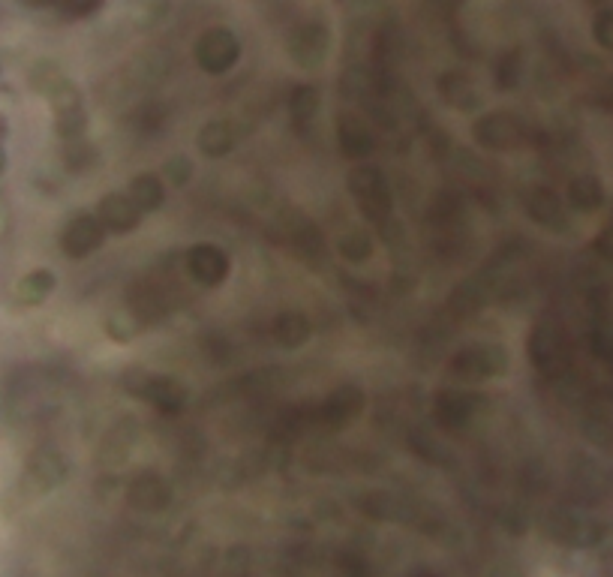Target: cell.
Listing matches in <instances>:
<instances>
[{
    "label": "cell",
    "instance_id": "obj_16",
    "mask_svg": "<svg viewBox=\"0 0 613 577\" xmlns=\"http://www.w3.org/2000/svg\"><path fill=\"white\" fill-rule=\"evenodd\" d=\"M280 340H286L289 346H298L301 340H307V334H310V325L301 319V316H286L283 322H280Z\"/></svg>",
    "mask_w": 613,
    "mask_h": 577
},
{
    "label": "cell",
    "instance_id": "obj_8",
    "mask_svg": "<svg viewBox=\"0 0 613 577\" xmlns=\"http://www.w3.org/2000/svg\"><path fill=\"white\" fill-rule=\"evenodd\" d=\"M568 202L577 211H595L604 202V187L598 184V178L592 175H580L568 184Z\"/></svg>",
    "mask_w": 613,
    "mask_h": 577
},
{
    "label": "cell",
    "instance_id": "obj_4",
    "mask_svg": "<svg viewBox=\"0 0 613 577\" xmlns=\"http://www.w3.org/2000/svg\"><path fill=\"white\" fill-rule=\"evenodd\" d=\"M475 136L487 148H511L520 139V124H517V118H511L505 112L502 115H487V118L478 121Z\"/></svg>",
    "mask_w": 613,
    "mask_h": 577
},
{
    "label": "cell",
    "instance_id": "obj_9",
    "mask_svg": "<svg viewBox=\"0 0 613 577\" xmlns=\"http://www.w3.org/2000/svg\"><path fill=\"white\" fill-rule=\"evenodd\" d=\"M532 355H535L538 367H544V370H559L562 361H565V349H562L559 334L541 331V334L532 340Z\"/></svg>",
    "mask_w": 613,
    "mask_h": 577
},
{
    "label": "cell",
    "instance_id": "obj_7",
    "mask_svg": "<svg viewBox=\"0 0 613 577\" xmlns=\"http://www.w3.org/2000/svg\"><path fill=\"white\" fill-rule=\"evenodd\" d=\"M226 256L217 250V247H196L193 253H190V271H193V277L196 280H202V283H217V280H223V274H226Z\"/></svg>",
    "mask_w": 613,
    "mask_h": 577
},
{
    "label": "cell",
    "instance_id": "obj_2",
    "mask_svg": "<svg viewBox=\"0 0 613 577\" xmlns=\"http://www.w3.org/2000/svg\"><path fill=\"white\" fill-rule=\"evenodd\" d=\"M352 190H355L358 205L373 220H379L388 211V187H385V178L376 169H358L352 175Z\"/></svg>",
    "mask_w": 613,
    "mask_h": 577
},
{
    "label": "cell",
    "instance_id": "obj_3",
    "mask_svg": "<svg viewBox=\"0 0 613 577\" xmlns=\"http://www.w3.org/2000/svg\"><path fill=\"white\" fill-rule=\"evenodd\" d=\"M292 58L301 64V67H319L328 55V46H331V37L322 25H304L295 37H292Z\"/></svg>",
    "mask_w": 613,
    "mask_h": 577
},
{
    "label": "cell",
    "instance_id": "obj_13",
    "mask_svg": "<svg viewBox=\"0 0 613 577\" xmlns=\"http://www.w3.org/2000/svg\"><path fill=\"white\" fill-rule=\"evenodd\" d=\"M529 214H532L538 223H547V226H553V229H562V226H565V217H562V208H559L556 196H550V193H544V190L532 196Z\"/></svg>",
    "mask_w": 613,
    "mask_h": 577
},
{
    "label": "cell",
    "instance_id": "obj_5",
    "mask_svg": "<svg viewBox=\"0 0 613 577\" xmlns=\"http://www.w3.org/2000/svg\"><path fill=\"white\" fill-rule=\"evenodd\" d=\"M103 244V226L91 217H79L64 232V250L73 256H85Z\"/></svg>",
    "mask_w": 613,
    "mask_h": 577
},
{
    "label": "cell",
    "instance_id": "obj_20",
    "mask_svg": "<svg viewBox=\"0 0 613 577\" xmlns=\"http://www.w3.org/2000/svg\"><path fill=\"white\" fill-rule=\"evenodd\" d=\"M31 4H55V0H31Z\"/></svg>",
    "mask_w": 613,
    "mask_h": 577
},
{
    "label": "cell",
    "instance_id": "obj_19",
    "mask_svg": "<svg viewBox=\"0 0 613 577\" xmlns=\"http://www.w3.org/2000/svg\"><path fill=\"white\" fill-rule=\"evenodd\" d=\"M430 4H433L436 10H442V13H454V10L463 7V0H430Z\"/></svg>",
    "mask_w": 613,
    "mask_h": 577
},
{
    "label": "cell",
    "instance_id": "obj_18",
    "mask_svg": "<svg viewBox=\"0 0 613 577\" xmlns=\"http://www.w3.org/2000/svg\"><path fill=\"white\" fill-rule=\"evenodd\" d=\"M595 250H598V256L601 259H607V262H613V223L595 238Z\"/></svg>",
    "mask_w": 613,
    "mask_h": 577
},
{
    "label": "cell",
    "instance_id": "obj_14",
    "mask_svg": "<svg viewBox=\"0 0 613 577\" xmlns=\"http://www.w3.org/2000/svg\"><path fill=\"white\" fill-rule=\"evenodd\" d=\"M130 199L136 202V208H139V211L157 208V205L163 202V187H160V181H157V178L142 175L139 181H133V196H130Z\"/></svg>",
    "mask_w": 613,
    "mask_h": 577
},
{
    "label": "cell",
    "instance_id": "obj_12",
    "mask_svg": "<svg viewBox=\"0 0 613 577\" xmlns=\"http://www.w3.org/2000/svg\"><path fill=\"white\" fill-rule=\"evenodd\" d=\"M199 145H202V151L205 154H214V157H220V154H226L232 145H235V136H232V130H229V124H223V121H214V124H208L205 130H202V136H199Z\"/></svg>",
    "mask_w": 613,
    "mask_h": 577
},
{
    "label": "cell",
    "instance_id": "obj_1",
    "mask_svg": "<svg viewBox=\"0 0 613 577\" xmlns=\"http://www.w3.org/2000/svg\"><path fill=\"white\" fill-rule=\"evenodd\" d=\"M238 55H241V43H238V37H235L232 31H226V28H211V31H205V34L199 37V43H196V61H199V67H202L205 73H214V76L232 70L235 61H238Z\"/></svg>",
    "mask_w": 613,
    "mask_h": 577
},
{
    "label": "cell",
    "instance_id": "obj_10",
    "mask_svg": "<svg viewBox=\"0 0 613 577\" xmlns=\"http://www.w3.org/2000/svg\"><path fill=\"white\" fill-rule=\"evenodd\" d=\"M439 88H442V97H445L451 106H457V109H472V106L478 103V94H475V88H472V82H469L466 76L448 73V76L439 82Z\"/></svg>",
    "mask_w": 613,
    "mask_h": 577
},
{
    "label": "cell",
    "instance_id": "obj_17",
    "mask_svg": "<svg viewBox=\"0 0 613 577\" xmlns=\"http://www.w3.org/2000/svg\"><path fill=\"white\" fill-rule=\"evenodd\" d=\"M592 37L601 49H613V10H601L592 25Z\"/></svg>",
    "mask_w": 613,
    "mask_h": 577
},
{
    "label": "cell",
    "instance_id": "obj_6",
    "mask_svg": "<svg viewBox=\"0 0 613 577\" xmlns=\"http://www.w3.org/2000/svg\"><path fill=\"white\" fill-rule=\"evenodd\" d=\"M139 208L130 196H109L103 205H100V217L106 226H112L115 232H127L139 223Z\"/></svg>",
    "mask_w": 613,
    "mask_h": 577
},
{
    "label": "cell",
    "instance_id": "obj_15",
    "mask_svg": "<svg viewBox=\"0 0 613 577\" xmlns=\"http://www.w3.org/2000/svg\"><path fill=\"white\" fill-rule=\"evenodd\" d=\"M289 109H292V115H295L298 121H310V118L319 112V91H316V88H307V85L295 88L292 97H289Z\"/></svg>",
    "mask_w": 613,
    "mask_h": 577
},
{
    "label": "cell",
    "instance_id": "obj_11",
    "mask_svg": "<svg viewBox=\"0 0 613 577\" xmlns=\"http://www.w3.org/2000/svg\"><path fill=\"white\" fill-rule=\"evenodd\" d=\"M340 142H343V151L346 154H370L373 151V136L364 130L361 121H352V118H343L340 121Z\"/></svg>",
    "mask_w": 613,
    "mask_h": 577
}]
</instances>
